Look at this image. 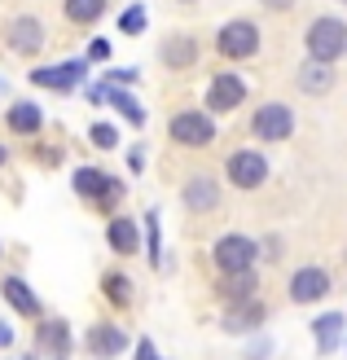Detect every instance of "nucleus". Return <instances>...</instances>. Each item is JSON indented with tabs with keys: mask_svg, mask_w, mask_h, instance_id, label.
Returning <instances> with one entry per match:
<instances>
[{
	"mask_svg": "<svg viewBox=\"0 0 347 360\" xmlns=\"http://www.w3.org/2000/svg\"><path fill=\"white\" fill-rule=\"evenodd\" d=\"M303 44H308V58L313 62H339L347 53V22L334 18V13H321V18L308 22Z\"/></svg>",
	"mask_w": 347,
	"mask_h": 360,
	"instance_id": "obj_1",
	"label": "nucleus"
},
{
	"mask_svg": "<svg viewBox=\"0 0 347 360\" xmlns=\"http://www.w3.org/2000/svg\"><path fill=\"white\" fill-rule=\"evenodd\" d=\"M215 53L229 62H246L260 53V27L251 22V18H233V22H225L220 31H215Z\"/></svg>",
	"mask_w": 347,
	"mask_h": 360,
	"instance_id": "obj_2",
	"label": "nucleus"
},
{
	"mask_svg": "<svg viewBox=\"0 0 347 360\" xmlns=\"http://www.w3.org/2000/svg\"><path fill=\"white\" fill-rule=\"evenodd\" d=\"M211 259H215L220 273H246V268H255V259H260V242L246 238V233H225V238L211 246Z\"/></svg>",
	"mask_w": 347,
	"mask_h": 360,
	"instance_id": "obj_3",
	"label": "nucleus"
},
{
	"mask_svg": "<svg viewBox=\"0 0 347 360\" xmlns=\"http://www.w3.org/2000/svg\"><path fill=\"white\" fill-rule=\"evenodd\" d=\"M70 185H75L80 198H88V202H97V211L106 207H115L119 198H123V185L111 176V172H101V167H75V176H70Z\"/></svg>",
	"mask_w": 347,
	"mask_h": 360,
	"instance_id": "obj_4",
	"label": "nucleus"
},
{
	"mask_svg": "<svg viewBox=\"0 0 347 360\" xmlns=\"http://www.w3.org/2000/svg\"><path fill=\"white\" fill-rule=\"evenodd\" d=\"M168 136L176 146H185V150H203V146L215 141V123L203 110H180V115L168 119Z\"/></svg>",
	"mask_w": 347,
	"mask_h": 360,
	"instance_id": "obj_5",
	"label": "nucleus"
},
{
	"mask_svg": "<svg viewBox=\"0 0 347 360\" xmlns=\"http://www.w3.org/2000/svg\"><path fill=\"white\" fill-rule=\"evenodd\" d=\"M295 132V110L286 101H264L260 110L251 115V136L255 141H286Z\"/></svg>",
	"mask_w": 347,
	"mask_h": 360,
	"instance_id": "obj_6",
	"label": "nucleus"
},
{
	"mask_svg": "<svg viewBox=\"0 0 347 360\" xmlns=\"http://www.w3.org/2000/svg\"><path fill=\"white\" fill-rule=\"evenodd\" d=\"M84 75H88V58H66V62H53V66H35L31 84L53 88V93H70V88L84 84Z\"/></svg>",
	"mask_w": 347,
	"mask_h": 360,
	"instance_id": "obj_7",
	"label": "nucleus"
},
{
	"mask_svg": "<svg viewBox=\"0 0 347 360\" xmlns=\"http://www.w3.org/2000/svg\"><path fill=\"white\" fill-rule=\"evenodd\" d=\"M88 101H93V105H115V110L127 119V123H132V128L141 132L145 128V105L132 97V93H127V88L123 84H93V88H88Z\"/></svg>",
	"mask_w": 347,
	"mask_h": 360,
	"instance_id": "obj_8",
	"label": "nucleus"
},
{
	"mask_svg": "<svg viewBox=\"0 0 347 360\" xmlns=\"http://www.w3.org/2000/svg\"><path fill=\"white\" fill-rule=\"evenodd\" d=\"M225 172H229V185H237V189H260L264 180H268V158L260 150H233L229 163H225Z\"/></svg>",
	"mask_w": 347,
	"mask_h": 360,
	"instance_id": "obj_9",
	"label": "nucleus"
},
{
	"mask_svg": "<svg viewBox=\"0 0 347 360\" xmlns=\"http://www.w3.org/2000/svg\"><path fill=\"white\" fill-rule=\"evenodd\" d=\"M242 101H246V79H242V75H233V70L211 75V84H207V105H211L215 115H229V110H237Z\"/></svg>",
	"mask_w": 347,
	"mask_h": 360,
	"instance_id": "obj_10",
	"label": "nucleus"
},
{
	"mask_svg": "<svg viewBox=\"0 0 347 360\" xmlns=\"http://www.w3.org/2000/svg\"><path fill=\"white\" fill-rule=\"evenodd\" d=\"M180 198H185V207L194 215H207V211L220 207V185H215L211 172H198V176L185 180V193H180Z\"/></svg>",
	"mask_w": 347,
	"mask_h": 360,
	"instance_id": "obj_11",
	"label": "nucleus"
},
{
	"mask_svg": "<svg viewBox=\"0 0 347 360\" xmlns=\"http://www.w3.org/2000/svg\"><path fill=\"white\" fill-rule=\"evenodd\" d=\"M5 40H9L13 53H23V58H35V53L44 49V22H40V18H13Z\"/></svg>",
	"mask_w": 347,
	"mask_h": 360,
	"instance_id": "obj_12",
	"label": "nucleus"
},
{
	"mask_svg": "<svg viewBox=\"0 0 347 360\" xmlns=\"http://www.w3.org/2000/svg\"><path fill=\"white\" fill-rule=\"evenodd\" d=\"M330 295V273L325 268H299L290 277V303H317Z\"/></svg>",
	"mask_w": 347,
	"mask_h": 360,
	"instance_id": "obj_13",
	"label": "nucleus"
},
{
	"mask_svg": "<svg viewBox=\"0 0 347 360\" xmlns=\"http://www.w3.org/2000/svg\"><path fill=\"white\" fill-rule=\"evenodd\" d=\"M264 316H268V312H264L260 299H242V303H229V312H225L220 326H225L229 334H246V330H260Z\"/></svg>",
	"mask_w": 347,
	"mask_h": 360,
	"instance_id": "obj_14",
	"label": "nucleus"
},
{
	"mask_svg": "<svg viewBox=\"0 0 347 360\" xmlns=\"http://www.w3.org/2000/svg\"><path fill=\"white\" fill-rule=\"evenodd\" d=\"M106 242H111L115 255H137L141 250V224L127 220V215H115V220L106 224Z\"/></svg>",
	"mask_w": 347,
	"mask_h": 360,
	"instance_id": "obj_15",
	"label": "nucleus"
},
{
	"mask_svg": "<svg viewBox=\"0 0 347 360\" xmlns=\"http://www.w3.org/2000/svg\"><path fill=\"white\" fill-rule=\"evenodd\" d=\"M123 347H127V334L119 326H93L88 330V352L97 360H115V356H123Z\"/></svg>",
	"mask_w": 347,
	"mask_h": 360,
	"instance_id": "obj_16",
	"label": "nucleus"
},
{
	"mask_svg": "<svg viewBox=\"0 0 347 360\" xmlns=\"http://www.w3.org/2000/svg\"><path fill=\"white\" fill-rule=\"evenodd\" d=\"M0 290H5V299H9V308L13 312H23V316H31V321H40V299H35V290L23 281V277H5L0 281Z\"/></svg>",
	"mask_w": 347,
	"mask_h": 360,
	"instance_id": "obj_17",
	"label": "nucleus"
},
{
	"mask_svg": "<svg viewBox=\"0 0 347 360\" xmlns=\"http://www.w3.org/2000/svg\"><path fill=\"white\" fill-rule=\"evenodd\" d=\"M343 330H347V316H343V312H321V316L313 321L317 352H339V347H343Z\"/></svg>",
	"mask_w": 347,
	"mask_h": 360,
	"instance_id": "obj_18",
	"label": "nucleus"
},
{
	"mask_svg": "<svg viewBox=\"0 0 347 360\" xmlns=\"http://www.w3.org/2000/svg\"><path fill=\"white\" fill-rule=\"evenodd\" d=\"M334 88V70H330V62H313L308 58V66H299V93H308V97H325Z\"/></svg>",
	"mask_w": 347,
	"mask_h": 360,
	"instance_id": "obj_19",
	"label": "nucleus"
},
{
	"mask_svg": "<svg viewBox=\"0 0 347 360\" xmlns=\"http://www.w3.org/2000/svg\"><path fill=\"white\" fill-rule=\"evenodd\" d=\"M215 290H220V299H229V303H242V299H255L260 277H255V268H246V273H225Z\"/></svg>",
	"mask_w": 347,
	"mask_h": 360,
	"instance_id": "obj_20",
	"label": "nucleus"
},
{
	"mask_svg": "<svg viewBox=\"0 0 347 360\" xmlns=\"http://www.w3.org/2000/svg\"><path fill=\"white\" fill-rule=\"evenodd\" d=\"M5 123H9V132H18V136H35V132H40V123H44V115H40V105H35V101H13Z\"/></svg>",
	"mask_w": 347,
	"mask_h": 360,
	"instance_id": "obj_21",
	"label": "nucleus"
},
{
	"mask_svg": "<svg viewBox=\"0 0 347 360\" xmlns=\"http://www.w3.org/2000/svg\"><path fill=\"white\" fill-rule=\"evenodd\" d=\"M163 66H172V70H189L198 62V44L189 40V35H172V40H163Z\"/></svg>",
	"mask_w": 347,
	"mask_h": 360,
	"instance_id": "obj_22",
	"label": "nucleus"
},
{
	"mask_svg": "<svg viewBox=\"0 0 347 360\" xmlns=\"http://www.w3.org/2000/svg\"><path fill=\"white\" fill-rule=\"evenodd\" d=\"M35 343L49 347V352H70V326L58 316H40V326H35Z\"/></svg>",
	"mask_w": 347,
	"mask_h": 360,
	"instance_id": "obj_23",
	"label": "nucleus"
},
{
	"mask_svg": "<svg viewBox=\"0 0 347 360\" xmlns=\"http://www.w3.org/2000/svg\"><path fill=\"white\" fill-rule=\"evenodd\" d=\"M62 13L80 27H93L97 18L106 13V0H62Z\"/></svg>",
	"mask_w": 347,
	"mask_h": 360,
	"instance_id": "obj_24",
	"label": "nucleus"
},
{
	"mask_svg": "<svg viewBox=\"0 0 347 360\" xmlns=\"http://www.w3.org/2000/svg\"><path fill=\"white\" fill-rule=\"evenodd\" d=\"M145 22H150L145 5H127V9L119 13V31H123V35H141V31H145Z\"/></svg>",
	"mask_w": 347,
	"mask_h": 360,
	"instance_id": "obj_25",
	"label": "nucleus"
},
{
	"mask_svg": "<svg viewBox=\"0 0 347 360\" xmlns=\"http://www.w3.org/2000/svg\"><path fill=\"white\" fill-rule=\"evenodd\" d=\"M101 290L111 303H127V295H132V285H127V273H106L101 277Z\"/></svg>",
	"mask_w": 347,
	"mask_h": 360,
	"instance_id": "obj_26",
	"label": "nucleus"
},
{
	"mask_svg": "<svg viewBox=\"0 0 347 360\" xmlns=\"http://www.w3.org/2000/svg\"><path fill=\"white\" fill-rule=\"evenodd\" d=\"M145 250H150V264H163V242H158V215H145Z\"/></svg>",
	"mask_w": 347,
	"mask_h": 360,
	"instance_id": "obj_27",
	"label": "nucleus"
},
{
	"mask_svg": "<svg viewBox=\"0 0 347 360\" xmlns=\"http://www.w3.org/2000/svg\"><path fill=\"white\" fill-rule=\"evenodd\" d=\"M88 141H93L97 150H115L119 146V132L111 128V123H93V128H88Z\"/></svg>",
	"mask_w": 347,
	"mask_h": 360,
	"instance_id": "obj_28",
	"label": "nucleus"
},
{
	"mask_svg": "<svg viewBox=\"0 0 347 360\" xmlns=\"http://www.w3.org/2000/svg\"><path fill=\"white\" fill-rule=\"evenodd\" d=\"M88 62H111V40H93V44H88Z\"/></svg>",
	"mask_w": 347,
	"mask_h": 360,
	"instance_id": "obj_29",
	"label": "nucleus"
},
{
	"mask_svg": "<svg viewBox=\"0 0 347 360\" xmlns=\"http://www.w3.org/2000/svg\"><path fill=\"white\" fill-rule=\"evenodd\" d=\"M137 79H141V70H106V84H123L127 88V84H137Z\"/></svg>",
	"mask_w": 347,
	"mask_h": 360,
	"instance_id": "obj_30",
	"label": "nucleus"
},
{
	"mask_svg": "<svg viewBox=\"0 0 347 360\" xmlns=\"http://www.w3.org/2000/svg\"><path fill=\"white\" fill-rule=\"evenodd\" d=\"M137 360H158V347L150 343V338H141V343H137Z\"/></svg>",
	"mask_w": 347,
	"mask_h": 360,
	"instance_id": "obj_31",
	"label": "nucleus"
},
{
	"mask_svg": "<svg viewBox=\"0 0 347 360\" xmlns=\"http://www.w3.org/2000/svg\"><path fill=\"white\" fill-rule=\"evenodd\" d=\"M127 167H132V172H141V167H145V150H141V146L127 150Z\"/></svg>",
	"mask_w": 347,
	"mask_h": 360,
	"instance_id": "obj_32",
	"label": "nucleus"
},
{
	"mask_svg": "<svg viewBox=\"0 0 347 360\" xmlns=\"http://www.w3.org/2000/svg\"><path fill=\"white\" fill-rule=\"evenodd\" d=\"M5 347H13V330L5 326V321H0V352H5Z\"/></svg>",
	"mask_w": 347,
	"mask_h": 360,
	"instance_id": "obj_33",
	"label": "nucleus"
},
{
	"mask_svg": "<svg viewBox=\"0 0 347 360\" xmlns=\"http://www.w3.org/2000/svg\"><path fill=\"white\" fill-rule=\"evenodd\" d=\"M264 5H268V9H290L295 0H264Z\"/></svg>",
	"mask_w": 347,
	"mask_h": 360,
	"instance_id": "obj_34",
	"label": "nucleus"
},
{
	"mask_svg": "<svg viewBox=\"0 0 347 360\" xmlns=\"http://www.w3.org/2000/svg\"><path fill=\"white\" fill-rule=\"evenodd\" d=\"M9 163V154H5V146H0V167H5Z\"/></svg>",
	"mask_w": 347,
	"mask_h": 360,
	"instance_id": "obj_35",
	"label": "nucleus"
},
{
	"mask_svg": "<svg viewBox=\"0 0 347 360\" xmlns=\"http://www.w3.org/2000/svg\"><path fill=\"white\" fill-rule=\"evenodd\" d=\"M343 347H347V343H343Z\"/></svg>",
	"mask_w": 347,
	"mask_h": 360,
	"instance_id": "obj_36",
	"label": "nucleus"
}]
</instances>
